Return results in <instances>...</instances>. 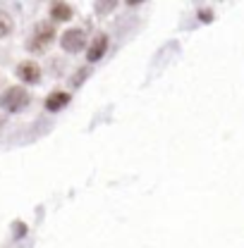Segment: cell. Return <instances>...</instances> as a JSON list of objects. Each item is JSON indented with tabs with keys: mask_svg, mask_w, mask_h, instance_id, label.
<instances>
[{
	"mask_svg": "<svg viewBox=\"0 0 244 248\" xmlns=\"http://www.w3.org/2000/svg\"><path fill=\"white\" fill-rule=\"evenodd\" d=\"M27 103H29V93H27V89H22V86H12V89H7V91L0 95V105L5 110H10V112L22 110Z\"/></svg>",
	"mask_w": 244,
	"mask_h": 248,
	"instance_id": "6da1fadb",
	"label": "cell"
},
{
	"mask_svg": "<svg viewBox=\"0 0 244 248\" xmlns=\"http://www.w3.org/2000/svg\"><path fill=\"white\" fill-rule=\"evenodd\" d=\"M105 48H108V38H105V36H98V38L93 41V46L89 48V62L101 60V55L105 53Z\"/></svg>",
	"mask_w": 244,
	"mask_h": 248,
	"instance_id": "52a82bcc",
	"label": "cell"
},
{
	"mask_svg": "<svg viewBox=\"0 0 244 248\" xmlns=\"http://www.w3.org/2000/svg\"><path fill=\"white\" fill-rule=\"evenodd\" d=\"M17 77L27 84H36L41 79V69H38L36 62H19L17 64Z\"/></svg>",
	"mask_w": 244,
	"mask_h": 248,
	"instance_id": "277c9868",
	"label": "cell"
},
{
	"mask_svg": "<svg viewBox=\"0 0 244 248\" xmlns=\"http://www.w3.org/2000/svg\"><path fill=\"white\" fill-rule=\"evenodd\" d=\"M55 38V29L51 24H38L36 31H34V38L29 41V50H46V46Z\"/></svg>",
	"mask_w": 244,
	"mask_h": 248,
	"instance_id": "3957f363",
	"label": "cell"
},
{
	"mask_svg": "<svg viewBox=\"0 0 244 248\" xmlns=\"http://www.w3.org/2000/svg\"><path fill=\"white\" fill-rule=\"evenodd\" d=\"M10 31H12V19L5 12H0V36H7Z\"/></svg>",
	"mask_w": 244,
	"mask_h": 248,
	"instance_id": "ba28073f",
	"label": "cell"
},
{
	"mask_svg": "<svg viewBox=\"0 0 244 248\" xmlns=\"http://www.w3.org/2000/svg\"><path fill=\"white\" fill-rule=\"evenodd\" d=\"M70 103V93L65 91H53L48 98H46V108L53 112V110H60V108H65Z\"/></svg>",
	"mask_w": 244,
	"mask_h": 248,
	"instance_id": "5b68a950",
	"label": "cell"
},
{
	"mask_svg": "<svg viewBox=\"0 0 244 248\" xmlns=\"http://www.w3.org/2000/svg\"><path fill=\"white\" fill-rule=\"evenodd\" d=\"M51 17H53L55 22H67V19L72 17V7H70L67 2H53V5H51Z\"/></svg>",
	"mask_w": 244,
	"mask_h": 248,
	"instance_id": "8992f818",
	"label": "cell"
},
{
	"mask_svg": "<svg viewBox=\"0 0 244 248\" xmlns=\"http://www.w3.org/2000/svg\"><path fill=\"white\" fill-rule=\"evenodd\" d=\"M60 43L67 53H79L82 48H87V33L82 29H70L62 33Z\"/></svg>",
	"mask_w": 244,
	"mask_h": 248,
	"instance_id": "7a4b0ae2",
	"label": "cell"
}]
</instances>
